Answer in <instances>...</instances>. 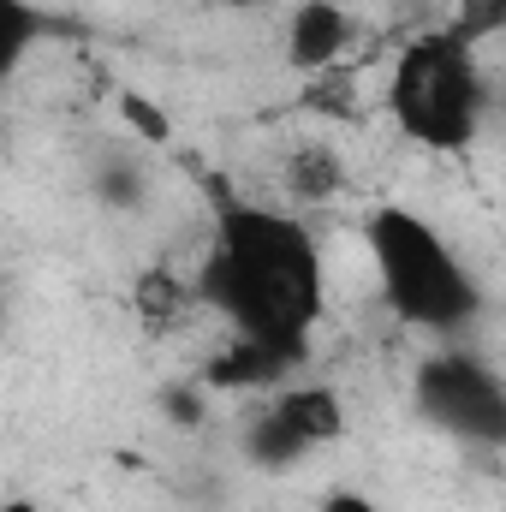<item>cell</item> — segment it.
<instances>
[{
	"instance_id": "6da1fadb",
	"label": "cell",
	"mask_w": 506,
	"mask_h": 512,
	"mask_svg": "<svg viewBox=\"0 0 506 512\" xmlns=\"http://www.w3.org/2000/svg\"><path fill=\"white\" fill-rule=\"evenodd\" d=\"M191 280L203 310H215L233 340L256 346L286 376L310 364V340L328 310V262L298 209L221 197Z\"/></svg>"
},
{
	"instance_id": "7a4b0ae2",
	"label": "cell",
	"mask_w": 506,
	"mask_h": 512,
	"mask_svg": "<svg viewBox=\"0 0 506 512\" xmlns=\"http://www.w3.org/2000/svg\"><path fill=\"white\" fill-rule=\"evenodd\" d=\"M364 251H370V268H376L381 304L417 334L459 340L489 304V292H483L477 268L465 262V251L411 203H376L370 209Z\"/></svg>"
},
{
	"instance_id": "3957f363",
	"label": "cell",
	"mask_w": 506,
	"mask_h": 512,
	"mask_svg": "<svg viewBox=\"0 0 506 512\" xmlns=\"http://www.w3.org/2000/svg\"><path fill=\"white\" fill-rule=\"evenodd\" d=\"M387 114L405 143L429 155H465L489 120V72L483 48L459 42L447 24L411 30L387 72Z\"/></svg>"
},
{
	"instance_id": "277c9868",
	"label": "cell",
	"mask_w": 506,
	"mask_h": 512,
	"mask_svg": "<svg viewBox=\"0 0 506 512\" xmlns=\"http://www.w3.org/2000/svg\"><path fill=\"white\" fill-rule=\"evenodd\" d=\"M411 405L429 429L465 441V447H501L506 441V382L501 370L465 346L423 352L411 370Z\"/></svg>"
},
{
	"instance_id": "5b68a950",
	"label": "cell",
	"mask_w": 506,
	"mask_h": 512,
	"mask_svg": "<svg viewBox=\"0 0 506 512\" xmlns=\"http://www.w3.org/2000/svg\"><path fill=\"white\" fill-rule=\"evenodd\" d=\"M346 435V399L340 387L328 382H274L268 399L251 411L245 435H239V453L245 465L280 477V471H298L304 459H316L322 447H334Z\"/></svg>"
},
{
	"instance_id": "8992f818",
	"label": "cell",
	"mask_w": 506,
	"mask_h": 512,
	"mask_svg": "<svg viewBox=\"0 0 506 512\" xmlns=\"http://www.w3.org/2000/svg\"><path fill=\"white\" fill-rule=\"evenodd\" d=\"M352 48V12L340 0H298L286 18V66L292 72H328Z\"/></svg>"
},
{
	"instance_id": "52a82bcc",
	"label": "cell",
	"mask_w": 506,
	"mask_h": 512,
	"mask_svg": "<svg viewBox=\"0 0 506 512\" xmlns=\"http://www.w3.org/2000/svg\"><path fill=\"white\" fill-rule=\"evenodd\" d=\"M197 310H203L197 280L179 274L173 262H155V268H143V274L131 280V316H137L149 334H179Z\"/></svg>"
},
{
	"instance_id": "ba28073f",
	"label": "cell",
	"mask_w": 506,
	"mask_h": 512,
	"mask_svg": "<svg viewBox=\"0 0 506 512\" xmlns=\"http://www.w3.org/2000/svg\"><path fill=\"white\" fill-rule=\"evenodd\" d=\"M280 179H286V197L310 209V203H328V197L346 185V161H340L334 143H298V149L286 155Z\"/></svg>"
},
{
	"instance_id": "9c48e42d",
	"label": "cell",
	"mask_w": 506,
	"mask_h": 512,
	"mask_svg": "<svg viewBox=\"0 0 506 512\" xmlns=\"http://www.w3.org/2000/svg\"><path fill=\"white\" fill-rule=\"evenodd\" d=\"M54 36V18L48 6L36 0H0V90L24 72V60Z\"/></svg>"
},
{
	"instance_id": "30bf717a",
	"label": "cell",
	"mask_w": 506,
	"mask_h": 512,
	"mask_svg": "<svg viewBox=\"0 0 506 512\" xmlns=\"http://www.w3.org/2000/svg\"><path fill=\"white\" fill-rule=\"evenodd\" d=\"M96 197H102L108 209H143V197H149L143 161H137V155H102V167H96Z\"/></svg>"
},
{
	"instance_id": "8fae6325",
	"label": "cell",
	"mask_w": 506,
	"mask_h": 512,
	"mask_svg": "<svg viewBox=\"0 0 506 512\" xmlns=\"http://www.w3.org/2000/svg\"><path fill=\"white\" fill-rule=\"evenodd\" d=\"M441 24H447L459 42L489 48V42L501 36V24H506V0H453V6L441 12Z\"/></svg>"
},
{
	"instance_id": "7c38bea8",
	"label": "cell",
	"mask_w": 506,
	"mask_h": 512,
	"mask_svg": "<svg viewBox=\"0 0 506 512\" xmlns=\"http://www.w3.org/2000/svg\"><path fill=\"white\" fill-rule=\"evenodd\" d=\"M316 512H381V507H376V495H364V489H328Z\"/></svg>"
},
{
	"instance_id": "4fadbf2b",
	"label": "cell",
	"mask_w": 506,
	"mask_h": 512,
	"mask_svg": "<svg viewBox=\"0 0 506 512\" xmlns=\"http://www.w3.org/2000/svg\"><path fill=\"white\" fill-rule=\"evenodd\" d=\"M167 417H179V423H203V393H191V387L167 393Z\"/></svg>"
},
{
	"instance_id": "5bb4252c",
	"label": "cell",
	"mask_w": 506,
	"mask_h": 512,
	"mask_svg": "<svg viewBox=\"0 0 506 512\" xmlns=\"http://www.w3.org/2000/svg\"><path fill=\"white\" fill-rule=\"evenodd\" d=\"M120 108H126L131 120H137V126L149 131V137H167V126H161V120H155V108H149V102H143V96H131V90H126V96H120Z\"/></svg>"
},
{
	"instance_id": "9a60e30c",
	"label": "cell",
	"mask_w": 506,
	"mask_h": 512,
	"mask_svg": "<svg viewBox=\"0 0 506 512\" xmlns=\"http://www.w3.org/2000/svg\"><path fill=\"white\" fill-rule=\"evenodd\" d=\"M0 512H36V501H6Z\"/></svg>"
},
{
	"instance_id": "2e32d148",
	"label": "cell",
	"mask_w": 506,
	"mask_h": 512,
	"mask_svg": "<svg viewBox=\"0 0 506 512\" xmlns=\"http://www.w3.org/2000/svg\"><path fill=\"white\" fill-rule=\"evenodd\" d=\"M0 328H6V286H0Z\"/></svg>"
}]
</instances>
